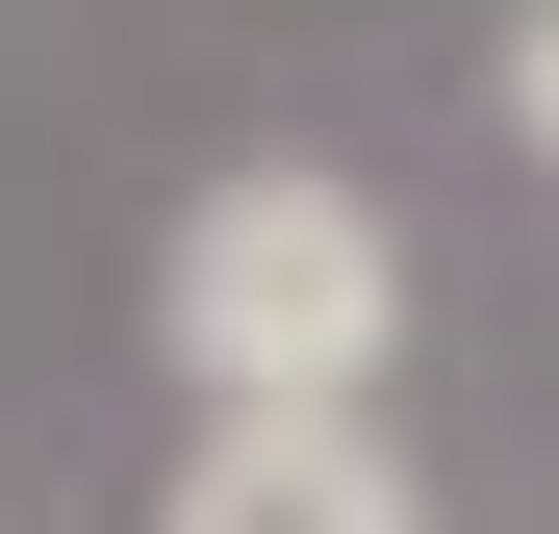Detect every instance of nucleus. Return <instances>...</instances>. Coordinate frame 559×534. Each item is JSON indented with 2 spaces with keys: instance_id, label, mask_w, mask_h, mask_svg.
<instances>
[{
  "instance_id": "f257e3e1",
  "label": "nucleus",
  "mask_w": 559,
  "mask_h": 534,
  "mask_svg": "<svg viewBox=\"0 0 559 534\" xmlns=\"http://www.w3.org/2000/svg\"><path fill=\"white\" fill-rule=\"evenodd\" d=\"M153 331H178V382H204V407H382V356H407V229L356 204V178L254 153V178L178 204Z\"/></svg>"
},
{
  "instance_id": "f03ea898",
  "label": "nucleus",
  "mask_w": 559,
  "mask_h": 534,
  "mask_svg": "<svg viewBox=\"0 0 559 534\" xmlns=\"http://www.w3.org/2000/svg\"><path fill=\"white\" fill-rule=\"evenodd\" d=\"M153 534H432V484L382 459V407H204Z\"/></svg>"
},
{
  "instance_id": "7ed1b4c3",
  "label": "nucleus",
  "mask_w": 559,
  "mask_h": 534,
  "mask_svg": "<svg viewBox=\"0 0 559 534\" xmlns=\"http://www.w3.org/2000/svg\"><path fill=\"white\" fill-rule=\"evenodd\" d=\"M509 103H534V153H559V0H534V51H509Z\"/></svg>"
}]
</instances>
